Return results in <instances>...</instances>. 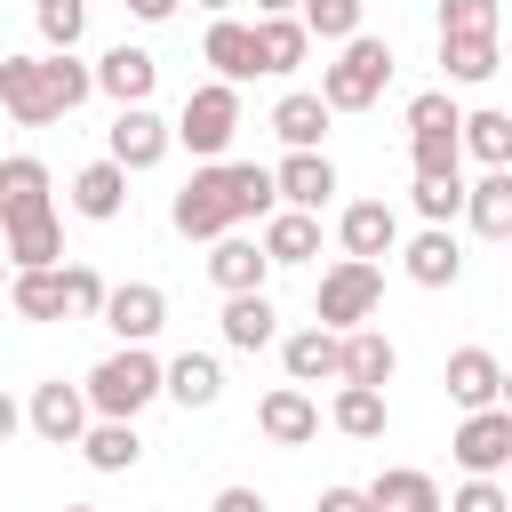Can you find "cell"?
Here are the masks:
<instances>
[{
	"instance_id": "f907efd6",
	"label": "cell",
	"mask_w": 512,
	"mask_h": 512,
	"mask_svg": "<svg viewBox=\"0 0 512 512\" xmlns=\"http://www.w3.org/2000/svg\"><path fill=\"white\" fill-rule=\"evenodd\" d=\"M64 512H88V504H64Z\"/></svg>"
},
{
	"instance_id": "d4e9b609",
	"label": "cell",
	"mask_w": 512,
	"mask_h": 512,
	"mask_svg": "<svg viewBox=\"0 0 512 512\" xmlns=\"http://www.w3.org/2000/svg\"><path fill=\"white\" fill-rule=\"evenodd\" d=\"M256 72H296L304 64V24L296 16H256Z\"/></svg>"
},
{
	"instance_id": "bcb514c9",
	"label": "cell",
	"mask_w": 512,
	"mask_h": 512,
	"mask_svg": "<svg viewBox=\"0 0 512 512\" xmlns=\"http://www.w3.org/2000/svg\"><path fill=\"white\" fill-rule=\"evenodd\" d=\"M128 16H144V24H168V16H176V0H128Z\"/></svg>"
},
{
	"instance_id": "9a60e30c",
	"label": "cell",
	"mask_w": 512,
	"mask_h": 512,
	"mask_svg": "<svg viewBox=\"0 0 512 512\" xmlns=\"http://www.w3.org/2000/svg\"><path fill=\"white\" fill-rule=\"evenodd\" d=\"M496 392H504L496 352H480V344L448 352V400H456V408H496Z\"/></svg>"
},
{
	"instance_id": "d6a6232c",
	"label": "cell",
	"mask_w": 512,
	"mask_h": 512,
	"mask_svg": "<svg viewBox=\"0 0 512 512\" xmlns=\"http://www.w3.org/2000/svg\"><path fill=\"white\" fill-rule=\"evenodd\" d=\"M8 256H16V272H32V264H56V256H64V232H56V216H24V224H8Z\"/></svg>"
},
{
	"instance_id": "e0dca14e",
	"label": "cell",
	"mask_w": 512,
	"mask_h": 512,
	"mask_svg": "<svg viewBox=\"0 0 512 512\" xmlns=\"http://www.w3.org/2000/svg\"><path fill=\"white\" fill-rule=\"evenodd\" d=\"M256 424H264V440H280V448H304V440L320 432V408H312V400H304L296 384H280V392H264Z\"/></svg>"
},
{
	"instance_id": "5bb4252c",
	"label": "cell",
	"mask_w": 512,
	"mask_h": 512,
	"mask_svg": "<svg viewBox=\"0 0 512 512\" xmlns=\"http://www.w3.org/2000/svg\"><path fill=\"white\" fill-rule=\"evenodd\" d=\"M336 232H344V248H352L360 264H376V256H392V248H400V216H392L384 200H352Z\"/></svg>"
},
{
	"instance_id": "f35d334b",
	"label": "cell",
	"mask_w": 512,
	"mask_h": 512,
	"mask_svg": "<svg viewBox=\"0 0 512 512\" xmlns=\"http://www.w3.org/2000/svg\"><path fill=\"white\" fill-rule=\"evenodd\" d=\"M456 120H464V112H456L440 88H424V96L408 104V128H416V136H456Z\"/></svg>"
},
{
	"instance_id": "83f0119b",
	"label": "cell",
	"mask_w": 512,
	"mask_h": 512,
	"mask_svg": "<svg viewBox=\"0 0 512 512\" xmlns=\"http://www.w3.org/2000/svg\"><path fill=\"white\" fill-rule=\"evenodd\" d=\"M80 448H88V464H96V472H128V464L144 456V440H136V424H128V416L88 424V432H80Z\"/></svg>"
},
{
	"instance_id": "ffe728a7",
	"label": "cell",
	"mask_w": 512,
	"mask_h": 512,
	"mask_svg": "<svg viewBox=\"0 0 512 512\" xmlns=\"http://www.w3.org/2000/svg\"><path fill=\"white\" fill-rule=\"evenodd\" d=\"M160 392H176L184 408H216V392H224V368H216L208 352H176V360L160 368Z\"/></svg>"
},
{
	"instance_id": "74e56055",
	"label": "cell",
	"mask_w": 512,
	"mask_h": 512,
	"mask_svg": "<svg viewBox=\"0 0 512 512\" xmlns=\"http://www.w3.org/2000/svg\"><path fill=\"white\" fill-rule=\"evenodd\" d=\"M456 208H464V184L456 176H416V216L424 224H448Z\"/></svg>"
},
{
	"instance_id": "3957f363",
	"label": "cell",
	"mask_w": 512,
	"mask_h": 512,
	"mask_svg": "<svg viewBox=\"0 0 512 512\" xmlns=\"http://www.w3.org/2000/svg\"><path fill=\"white\" fill-rule=\"evenodd\" d=\"M160 392V360L144 352V344H128V352H112L96 376H88V408L96 416H136L144 400Z\"/></svg>"
},
{
	"instance_id": "7bdbcfd3",
	"label": "cell",
	"mask_w": 512,
	"mask_h": 512,
	"mask_svg": "<svg viewBox=\"0 0 512 512\" xmlns=\"http://www.w3.org/2000/svg\"><path fill=\"white\" fill-rule=\"evenodd\" d=\"M448 512H512V496H504L488 472H472V480L456 488V504H448Z\"/></svg>"
},
{
	"instance_id": "ee69618b",
	"label": "cell",
	"mask_w": 512,
	"mask_h": 512,
	"mask_svg": "<svg viewBox=\"0 0 512 512\" xmlns=\"http://www.w3.org/2000/svg\"><path fill=\"white\" fill-rule=\"evenodd\" d=\"M320 512H376V504H368V488H328Z\"/></svg>"
},
{
	"instance_id": "b9f144b4",
	"label": "cell",
	"mask_w": 512,
	"mask_h": 512,
	"mask_svg": "<svg viewBox=\"0 0 512 512\" xmlns=\"http://www.w3.org/2000/svg\"><path fill=\"white\" fill-rule=\"evenodd\" d=\"M440 32H496V0H440Z\"/></svg>"
},
{
	"instance_id": "60d3db41",
	"label": "cell",
	"mask_w": 512,
	"mask_h": 512,
	"mask_svg": "<svg viewBox=\"0 0 512 512\" xmlns=\"http://www.w3.org/2000/svg\"><path fill=\"white\" fill-rule=\"evenodd\" d=\"M64 312H80V320H96V312H104V280H96L88 264H72V272H64Z\"/></svg>"
},
{
	"instance_id": "30bf717a",
	"label": "cell",
	"mask_w": 512,
	"mask_h": 512,
	"mask_svg": "<svg viewBox=\"0 0 512 512\" xmlns=\"http://www.w3.org/2000/svg\"><path fill=\"white\" fill-rule=\"evenodd\" d=\"M392 368H400V352H392V336H376V328H344L336 336V376L344 384H392Z\"/></svg>"
},
{
	"instance_id": "cb8c5ba5",
	"label": "cell",
	"mask_w": 512,
	"mask_h": 512,
	"mask_svg": "<svg viewBox=\"0 0 512 512\" xmlns=\"http://www.w3.org/2000/svg\"><path fill=\"white\" fill-rule=\"evenodd\" d=\"M272 296L264 288H240V296H224V344H240V352H256V344H272Z\"/></svg>"
},
{
	"instance_id": "8d00e7d4",
	"label": "cell",
	"mask_w": 512,
	"mask_h": 512,
	"mask_svg": "<svg viewBox=\"0 0 512 512\" xmlns=\"http://www.w3.org/2000/svg\"><path fill=\"white\" fill-rule=\"evenodd\" d=\"M32 16H40V40H48V48H72L80 24H88V0H40Z\"/></svg>"
},
{
	"instance_id": "7a4b0ae2",
	"label": "cell",
	"mask_w": 512,
	"mask_h": 512,
	"mask_svg": "<svg viewBox=\"0 0 512 512\" xmlns=\"http://www.w3.org/2000/svg\"><path fill=\"white\" fill-rule=\"evenodd\" d=\"M384 80H392V48L368 40V32H352L344 56L320 72V104H328V112H368V104L384 96Z\"/></svg>"
},
{
	"instance_id": "ac0fdd59",
	"label": "cell",
	"mask_w": 512,
	"mask_h": 512,
	"mask_svg": "<svg viewBox=\"0 0 512 512\" xmlns=\"http://www.w3.org/2000/svg\"><path fill=\"white\" fill-rule=\"evenodd\" d=\"M24 216H48V168L40 160H0V232L24 224Z\"/></svg>"
},
{
	"instance_id": "44dd1931",
	"label": "cell",
	"mask_w": 512,
	"mask_h": 512,
	"mask_svg": "<svg viewBox=\"0 0 512 512\" xmlns=\"http://www.w3.org/2000/svg\"><path fill=\"white\" fill-rule=\"evenodd\" d=\"M272 136H280L288 152H312V144L328 136V104H320V96H304V88H296V96H280V104H272Z\"/></svg>"
},
{
	"instance_id": "4316f807",
	"label": "cell",
	"mask_w": 512,
	"mask_h": 512,
	"mask_svg": "<svg viewBox=\"0 0 512 512\" xmlns=\"http://www.w3.org/2000/svg\"><path fill=\"white\" fill-rule=\"evenodd\" d=\"M280 360H288V384H320V376H336V328H296V336L280 344Z\"/></svg>"
},
{
	"instance_id": "6da1fadb",
	"label": "cell",
	"mask_w": 512,
	"mask_h": 512,
	"mask_svg": "<svg viewBox=\"0 0 512 512\" xmlns=\"http://www.w3.org/2000/svg\"><path fill=\"white\" fill-rule=\"evenodd\" d=\"M176 232L184 240H216V232H232V224H248V216H272V168H256V160H208L184 192H176Z\"/></svg>"
},
{
	"instance_id": "2e32d148",
	"label": "cell",
	"mask_w": 512,
	"mask_h": 512,
	"mask_svg": "<svg viewBox=\"0 0 512 512\" xmlns=\"http://www.w3.org/2000/svg\"><path fill=\"white\" fill-rule=\"evenodd\" d=\"M264 272H272V256H264L256 240H240V232H216V256H208V280H216L224 296H240V288H264Z\"/></svg>"
},
{
	"instance_id": "8fae6325",
	"label": "cell",
	"mask_w": 512,
	"mask_h": 512,
	"mask_svg": "<svg viewBox=\"0 0 512 512\" xmlns=\"http://www.w3.org/2000/svg\"><path fill=\"white\" fill-rule=\"evenodd\" d=\"M32 432H40V440H56V448H72V440L88 432V392H80V384H64V376H56V384H40V392H32Z\"/></svg>"
},
{
	"instance_id": "52a82bcc",
	"label": "cell",
	"mask_w": 512,
	"mask_h": 512,
	"mask_svg": "<svg viewBox=\"0 0 512 512\" xmlns=\"http://www.w3.org/2000/svg\"><path fill=\"white\" fill-rule=\"evenodd\" d=\"M120 344H144V336H160V320H168V296L152 288V280H128V288H104V312H96Z\"/></svg>"
},
{
	"instance_id": "ba28073f",
	"label": "cell",
	"mask_w": 512,
	"mask_h": 512,
	"mask_svg": "<svg viewBox=\"0 0 512 512\" xmlns=\"http://www.w3.org/2000/svg\"><path fill=\"white\" fill-rule=\"evenodd\" d=\"M456 464L496 480V472L512 464V416H504V408H472V416H464V432H456Z\"/></svg>"
},
{
	"instance_id": "c3c4849f",
	"label": "cell",
	"mask_w": 512,
	"mask_h": 512,
	"mask_svg": "<svg viewBox=\"0 0 512 512\" xmlns=\"http://www.w3.org/2000/svg\"><path fill=\"white\" fill-rule=\"evenodd\" d=\"M288 8H296V0H256V16H288Z\"/></svg>"
},
{
	"instance_id": "484cf974",
	"label": "cell",
	"mask_w": 512,
	"mask_h": 512,
	"mask_svg": "<svg viewBox=\"0 0 512 512\" xmlns=\"http://www.w3.org/2000/svg\"><path fill=\"white\" fill-rule=\"evenodd\" d=\"M8 304H16L24 320H64V272H56V264L16 272V280H8Z\"/></svg>"
},
{
	"instance_id": "f546056e",
	"label": "cell",
	"mask_w": 512,
	"mask_h": 512,
	"mask_svg": "<svg viewBox=\"0 0 512 512\" xmlns=\"http://www.w3.org/2000/svg\"><path fill=\"white\" fill-rule=\"evenodd\" d=\"M448 80H496V32H440Z\"/></svg>"
},
{
	"instance_id": "277c9868",
	"label": "cell",
	"mask_w": 512,
	"mask_h": 512,
	"mask_svg": "<svg viewBox=\"0 0 512 512\" xmlns=\"http://www.w3.org/2000/svg\"><path fill=\"white\" fill-rule=\"evenodd\" d=\"M0 104H8L24 128H48V120L72 112L64 88H56V72H48V56H0Z\"/></svg>"
},
{
	"instance_id": "8992f818",
	"label": "cell",
	"mask_w": 512,
	"mask_h": 512,
	"mask_svg": "<svg viewBox=\"0 0 512 512\" xmlns=\"http://www.w3.org/2000/svg\"><path fill=\"white\" fill-rule=\"evenodd\" d=\"M376 296H384V272L376 264H360V256H344L328 280H320V328H360L368 312H376Z\"/></svg>"
},
{
	"instance_id": "f1b7e54d",
	"label": "cell",
	"mask_w": 512,
	"mask_h": 512,
	"mask_svg": "<svg viewBox=\"0 0 512 512\" xmlns=\"http://www.w3.org/2000/svg\"><path fill=\"white\" fill-rule=\"evenodd\" d=\"M208 64H216V80H256V40H248V24L216 16V24H208Z\"/></svg>"
},
{
	"instance_id": "7dc6e473",
	"label": "cell",
	"mask_w": 512,
	"mask_h": 512,
	"mask_svg": "<svg viewBox=\"0 0 512 512\" xmlns=\"http://www.w3.org/2000/svg\"><path fill=\"white\" fill-rule=\"evenodd\" d=\"M16 424H24V416H16V400H8V392H0V440H8V432H16Z\"/></svg>"
},
{
	"instance_id": "5b68a950",
	"label": "cell",
	"mask_w": 512,
	"mask_h": 512,
	"mask_svg": "<svg viewBox=\"0 0 512 512\" xmlns=\"http://www.w3.org/2000/svg\"><path fill=\"white\" fill-rule=\"evenodd\" d=\"M232 128H240V88H232V80H208V88L184 96V112H176L168 136H184L200 160H216V152L232 144Z\"/></svg>"
},
{
	"instance_id": "681fc988",
	"label": "cell",
	"mask_w": 512,
	"mask_h": 512,
	"mask_svg": "<svg viewBox=\"0 0 512 512\" xmlns=\"http://www.w3.org/2000/svg\"><path fill=\"white\" fill-rule=\"evenodd\" d=\"M200 8H232V0H200Z\"/></svg>"
},
{
	"instance_id": "ab89813d",
	"label": "cell",
	"mask_w": 512,
	"mask_h": 512,
	"mask_svg": "<svg viewBox=\"0 0 512 512\" xmlns=\"http://www.w3.org/2000/svg\"><path fill=\"white\" fill-rule=\"evenodd\" d=\"M456 136H408V160H416V176H456Z\"/></svg>"
},
{
	"instance_id": "603a6c76",
	"label": "cell",
	"mask_w": 512,
	"mask_h": 512,
	"mask_svg": "<svg viewBox=\"0 0 512 512\" xmlns=\"http://www.w3.org/2000/svg\"><path fill=\"white\" fill-rule=\"evenodd\" d=\"M456 272H464V256H456L448 224H432V232H416V240H408V280H416V288H448Z\"/></svg>"
},
{
	"instance_id": "d6986e66",
	"label": "cell",
	"mask_w": 512,
	"mask_h": 512,
	"mask_svg": "<svg viewBox=\"0 0 512 512\" xmlns=\"http://www.w3.org/2000/svg\"><path fill=\"white\" fill-rule=\"evenodd\" d=\"M256 248H264L272 264H304V256H320V216H312V208H280Z\"/></svg>"
},
{
	"instance_id": "4dcf8cb0",
	"label": "cell",
	"mask_w": 512,
	"mask_h": 512,
	"mask_svg": "<svg viewBox=\"0 0 512 512\" xmlns=\"http://www.w3.org/2000/svg\"><path fill=\"white\" fill-rule=\"evenodd\" d=\"M464 208H472V224H480L488 240H504V232H512V176H504V168H488V176L464 192Z\"/></svg>"
},
{
	"instance_id": "d590c367",
	"label": "cell",
	"mask_w": 512,
	"mask_h": 512,
	"mask_svg": "<svg viewBox=\"0 0 512 512\" xmlns=\"http://www.w3.org/2000/svg\"><path fill=\"white\" fill-rule=\"evenodd\" d=\"M304 40H352L360 32V0H304Z\"/></svg>"
},
{
	"instance_id": "e575fe53",
	"label": "cell",
	"mask_w": 512,
	"mask_h": 512,
	"mask_svg": "<svg viewBox=\"0 0 512 512\" xmlns=\"http://www.w3.org/2000/svg\"><path fill=\"white\" fill-rule=\"evenodd\" d=\"M456 144H472L488 168H504L512 160V120L504 112H472V120H456Z\"/></svg>"
},
{
	"instance_id": "f6af8a7d",
	"label": "cell",
	"mask_w": 512,
	"mask_h": 512,
	"mask_svg": "<svg viewBox=\"0 0 512 512\" xmlns=\"http://www.w3.org/2000/svg\"><path fill=\"white\" fill-rule=\"evenodd\" d=\"M208 512H264V496H256V488H224Z\"/></svg>"
},
{
	"instance_id": "836d02e7",
	"label": "cell",
	"mask_w": 512,
	"mask_h": 512,
	"mask_svg": "<svg viewBox=\"0 0 512 512\" xmlns=\"http://www.w3.org/2000/svg\"><path fill=\"white\" fill-rule=\"evenodd\" d=\"M336 432L376 440V432H384V392H376V384H344V392H336Z\"/></svg>"
},
{
	"instance_id": "7c38bea8",
	"label": "cell",
	"mask_w": 512,
	"mask_h": 512,
	"mask_svg": "<svg viewBox=\"0 0 512 512\" xmlns=\"http://www.w3.org/2000/svg\"><path fill=\"white\" fill-rule=\"evenodd\" d=\"M168 152V120L152 112V104H120V120H112V160L120 168H152Z\"/></svg>"
},
{
	"instance_id": "1f68e13d",
	"label": "cell",
	"mask_w": 512,
	"mask_h": 512,
	"mask_svg": "<svg viewBox=\"0 0 512 512\" xmlns=\"http://www.w3.org/2000/svg\"><path fill=\"white\" fill-rule=\"evenodd\" d=\"M368 504H376V512H440V488H432L424 472H376Z\"/></svg>"
},
{
	"instance_id": "7402d4cb",
	"label": "cell",
	"mask_w": 512,
	"mask_h": 512,
	"mask_svg": "<svg viewBox=\"0 0 512 512\" xmlns=\"http://www.w3.org/2000/svg\"><path fill=\"white\" fill-rule=\"evenodd\" d=\"M120 200H128V168H120V160H96V168L72 176V208H80V216L104 224V216H120Z\"/></svg>"
},
{
	"instance_id": "816d5d0a",
	"label": "cell",
	"mask_w": 512,
	"mask_h": 512,
	"mask_svg": "<svg viewBox=\"0 0 512 512\" xmlns=\"http://www.w3.org/2000/svg\"><path fill=\"white\" fill-rule=\"evenodd\" d=\"M0 288H8V264H0Z\"/></svg>"
},
{
	"instance_id": "4fadbf2b",
	"label": "cell",
	"mask_w": 512,
	"mask_h": 512,
	"mask_svg": "<svg viewBox=\"0 0 512 512\" xmlns=\"http://www.w3.org/2000/svg\"><path fill=\"white\" fill-rule=\"evenodd\" d=\"M328 192H336V168H328L320 152H288V160L272 168V200H288V208H312V216H320Z\"/></svg>"
},
{
	"instance_id": "9c48e42d",
	"label": "cell",
	"mask_w": 512,
	"mask_h": 512,
	"mask_svg": "<svg viewBox=\"0 0 512 512\" xmlns=\"http://www.w3.org/2000/svg\"><path fill=\"white\" fill-rule=\"evenodd\" d=\"M88 80H96L112 104H152V80H160V64H152L144 48H128V40H120V48H104V56H96V72H88Z\"/></svg>"
}]
</instances>
